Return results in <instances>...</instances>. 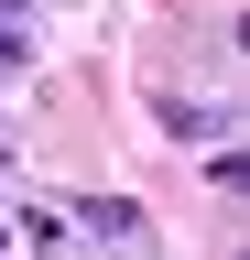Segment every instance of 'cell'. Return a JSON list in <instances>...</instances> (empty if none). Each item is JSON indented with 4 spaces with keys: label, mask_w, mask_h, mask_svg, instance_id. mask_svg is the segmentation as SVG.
<instances>
[{
    "label": "cell",
    "mask_w": 250,
    "mask_h": 260,
    "mask_svg": "<svg viewBox=\"0 0 250 260\" xmlns=\"http://www.w3.org/2000/svg\"><path fill=\"white\" fill-rule=\"evenodd\" d=\"M0 65H22V32H0Z\"/></svg>",
    "instance_id": "cell-1"
},
{
    "label": "cell",
    "mask_w": 250,
    "mask_h": 260,
    "mask_svg": "<svg viewBox=\"0 0 250 260\" xmlns=\"http://www.w3.org/2000/svg\"><path fill=\"white\" fill-rule=\"evenodd\" d=\"M0 239H11V228H0Z\"/></svg>",
    "instance_id": "cell-2"
}]
</instances>
